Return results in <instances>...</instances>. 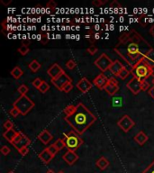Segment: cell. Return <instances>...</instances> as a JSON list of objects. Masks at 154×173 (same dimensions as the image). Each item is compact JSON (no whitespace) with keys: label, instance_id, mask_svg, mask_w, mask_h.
Instances as JSON below:
<instances>
[{"label":"cell","instance_id":"obj_1","mask_svg":"<svg viewBox=\"0 0 154 173\" xmlns=\"http://www.w3.org/2000/svg\"><path fill=\"white\" fill-rule=\"evenodd\" d=\"M114 52L118 53L125 61V62L133 68L140 61L147 58L152 52V47L148 42L145 43H136L129 42L127 43H118Z\"/></svg>","mask_w":154,"mask_h":173},{"label":"cell","instance_id":"obj_2","mask_svg":"<svg viewBox=\"0 0 154 173\" xmlns=\"http://www.w3.org/2000/svg\"><path fill=\"white\" fill-rule=\"evenodd\" d=\"M64 119L74 132L81 135L97 121V116L83 103H78L76 111Z\"/></svg>","mask_w":154,"mask_h":173},{"label":"cell","instance_id":"obj_3","mask_svg":"<svg viewBox=\"0 0 154 173\" xmlns=\"http://www.w3.org/2000/svg\"><path fill=\"white\" fill-rule=\"evenodd\" d=\"M147 58L140 61L131 69V73L134 78H137L141 80H146L149 77H151V64L148 62Z\"/></svg>","mask_w":154,"mask_h":173},{"label":"cell","instance_id":"obj_4","mask_svg":"<svg viewBox=\"0 0 154 173\" xmlns=\"http://www.w3.org/2000/svg\"><path fill=\"white\" fill-rule=\"evenodd\" d=\"M13 107L17 108L22 116H26L34 107V103L26 95H21L13 104Z\"/></svg>","mask_w":154,"mask_h":173},{"label":"cell","instance_id":"obj_5","mask_svg":"<svg viewBox=\"0 0 154 173\" xmlns=\"http://www.w3.org/2000/svg\"><path fill=\"white\" fill-rule=\"evenodd\" d=\"M64 136L65 137H64L63 141H65L66 147L68 148L69 151H75L83 143V140L79 137V135L74 131H71V132L64 133Z\"/></svg>","mask_w":154,"mask_h":173},{"label":"cell","instance_id":"obj_6","mask_svg":"<svg viewBox=\"0 0 154 173\" xmlns=\"http://www.w3.org/2000/svg\"><path fill=\"white\" fill-rule=\"evenodd\" d=\"M112 63H113L112 60L106 53L101 54L94 62V64L96 65L102 72L108 70L110 69Z\"/></svg>","mask_w":154,"mask_h":173},{"label":"cell","instance_id":"obj_7","mask_svg":"<svg viewBox=\"0 0 154 173\" xmlns=\"http://www.w3.org/2000/svg\"><path fill=\"white\" fill-rule=\"evenodd\" d=\"M143 80H141V79H139L137 78L133 77L132 79H130L127 82L126 86L133 95H138L143 90Z\"/></svg>","mask_w":154,"mask_h":173},{"label":"cell","instance_id":"obj_8","mask_svg":"<svg viewBox=\"0 0 154 173\" xmlns=\"http://www.w3.org/2000/svg\"><path fill=\"white\" fill-rule=\"evenodd\" d=\"M70 81H71V78L67 75L65 72L61 73L60 75L58 76L57 78L52 79V83L54 85V86H55L57 89H59L60 91H62L64 86L66 85L67 83H69Z\"/></svg>","mask_w":154,"mask_h":173},{"label":"cell","instance_id":"obj_9","mask_svg":"<svg viewBox=\"0 0 154 173\" xmlns=\"http://www.w3.org/2000/svg\"><path fill=\"white\" fill-rule=\"evenodd\" d=\"M117 124H118V126H119L124 133H127V132H129V131L134 126L135 123L133 122V120H132L129 116L124 115V116L118 121Z\"/></svg>","mask_w":154,"mask_h":173},{"label":"cell","instance_id":"obj_10","mask_svg":"<svg viewBox=\"0 0 154 173\" xmlns=\"http://www.w3.org/2000/svg\"><path fill=\"white\" fill-rule=\"evenodd\" d=\"M105 90L109 96H114L118 90H119V84L118 81L114 78H109L106 86H105Z\"/></svg>","mask_w":154,"mask_h":173},{"label":"cell","instance_id":"obj_11","mask_svg":"<svg viewBox=\"0 0 154 173\" xmlns=\"http://www.w3.org/2000/svg\"><path fill=\"white\" fill-rule=\"evenodd\" d=\"M92 83L88 80L87 78H81L77 83V87L79 91H81L83 94H86L88 92L91 88H92Z\"/></svg>","mask_w":154,"mask_h":173},{"label":"cell","instance_id":"obj_12","mask_svg":"<svg viewBox=\"0 0 154 173\" xmlns=\"http://www.w3.org/2000/svg\"><path fill=\"white\" fill-rule=\"evenodd\" d=\"M108 80H109V78L104 73H100L99 75H98L95 78L94 85L98 86V88H99V89H105V86H106Z\"/></svg>","mask_w":154,"mask_h":173},{"label":"cell","instance_id":"obj_13","mask_svg":"<svg viewBox=\"0 0 154 173\" xmlns=\"http://www.w3.org/2000/svg\"><path fill=\"white\" fill-rule=\"evenodd\" d=\"M62 159H63L64 162H67L69 165L72 166V165L78 160V156H77V154L75 151H69V150H68V151H66L65 154L62 156Z\"/></svg>","mask_w":154,"mask_h":173},{"label":"cell","instance_id":"obj_14","mask_svg":"<svg viewBox=\"0 0 154 173\" xmlns=\"http://www.w3.org/2000/svg\"><path fill=\"white\" fill-rule=\"evenodd\" d=\"M63 72H64V71H63V70L61 69V67L59 64H57V63H54V64L52 65V66L47 70L48 75L52 78V79L57 78L58 76H60L61 73H63Z\"/></svg>","mask_w":154,"mask_h":173},{"label":"cell","instance_id":"obj_15","mask_svg":"<svg viewBox=\"0 0 154 173\" xmlns=\"http://www.w3.org/2000/svg\"><path fill=\"white\" fill-rule=\"evenodd\" d=\"M123 67H124V66L119 61L116 60V61H113V63L111 65L110 69H109V71H110L113 75H114L115 77H118V74L120 73V71L123 70Z\"/></svg>","mask_w":154,"mask_h":173},{"label":"cell","instance_id":"obj_16","mask_svg":"<svg viewBox=\"0 0 154 173\" xmlns=\"http://www.w3.org/2000/svg\"><path fill=\"white\" fill-rule=\"evenodd\" d=\"M38 157H39V159L44 162V163H45V164H48L49 162H51V161L53 159V156L51 154L50 151H48L47 148L44 149V151H41V152L39 153Z\"/></svg>","mask_w":154,"mask_h":173},{"label":"cell","instance_id":"obj_17","mask_svg":"<svg viewBox=\"0 0 154 173\" xmlns=\"http://www.w3.org/2000/svg\"><path fill=\"white\" fill-rule=\"evenodd\" d=\"M52 138H53V136L47 130H44L38 135V139L41 141L44 144H48L52 140Z\"/></svg>","mask_w":154,"mask_h":173},{"label":"cell","instance_id":"obj_18","mask_svg":"<svg viewBox=\"0 0 154 173\" xmlns=\"http://www.w3.org/2000/svg\"><path fill=\"white\" fill-rule=\"evenodd\" d=\"M30 143H31V140H30V138L29 137H27L25 134H23V136L22 140L20 141L19 142H17L16 144H15V145H13L17 151H20L22 148H24V147H28L29 145H30Z\"/></svg>","mask_w":154,"mask_h":173},{"label":"cell","instance_id":"obj_19","mask_svg":"<svg viewBox=\"0 0 154 173\" xmlns=\"http://www.w3.org/2000/svg\"><path fill=\"white\" fill-rule=\"evenodd\" d=\"M96 165L101 171H105L106 168H108V166L110 165V162H108V160L106 157L102 156L96 162Z\"/></svg>","mask_w":154,"mask_h":173},{"label":"cell","instance_id":"obj_20","mask_svg":"<svg viewBox=\"0 0 154 173\" xmlns=\"http://www.w3.org/2000/svg\"><path fill=\"white\" fill-rule=\"evenodd\" d=\"M134 141L139 144V145H143L147 141H148V136L146 133H144L143 131L139 132L135 136H134Z\"/></svg>","mask_w":154,"mask_h":173},{"label":"cell","instance_id":"obj_21","mask_svg":"<svg viewBox=\"0 0 154 173\" xmlns=\"http://www.w3.org/2000/svg\"><path fill=\"white\" fill-rule=\"evenodd\" d=\"M16 134H17V132L13 128V129L11 130L6 131V132L3 133V137L7 141H9L10 143H12V141L15 139V137L16 136Z\"/></svg>","mask_w":154,"mask_h":173},{"label":"cell","instance_id":"obj_22","mask_svg":"<svg viewBox=\"0 0 154 173\" xmlns=\"http://www.w3.org/2000/svg\"><path fill=\"white\" fill-rule=\"evenodd\" d=\"M23 71L22 70L19 68V67H15L13 70H11V75L15 78V79H18V78H20L21 77L23 76Z\"/></svg>","mask_w":154,"mask_h":173},{"label":"cell","instance_id":"obj_23","mask_svg":"<svg viewBox=\"0 0 154 173\" xmlns=\"http://www.w3.org/2000/svg\"><path fill=\"white\" fill-rule=\"evenodd\" d=\"M28 68H29L33 72H37V71L40 70V68H41V64H40V62L37 61L36 60H33V61H32L30 62V64L28 65Z\"/></svg>","mask_w":154,"mask_h":173},{"label":"cell","instance_id":"obj_24","mask_svg":"<svg viewBox=\"0 0 154 173\" xmlns=\"http://www.w3.org/2000/svg\"><path fill=\"white\" fill-rule=\"evenodd\" d=\"M130 42V32H124L119 36V43H127Z\"/></svg>","mask_w":154,"mask_h":173},{"label":"cell","instance_id":"obj_25","mask_svg":"<svg viewBox=\"0 0 154 173\" xmlns=\"http://www.w3.org/2000/svg\"><path fill=\"white\" fill-rule=\"evenodd\" d=\"M75 111H76V106H74V105H69L63 109V113L65 114V116H71Z\"/></svg>","mask_w":154,"mask_h":173},{"label":"cell","instance_id":"obj_26","mask_svg":"<svg viewBox=\"0 0 154 173\" xmlns=\"http://www.w3.org/2000/svg\"><path fill=\"white\" fill-rule=\"evenodd\" d=\"M130 73H131V71H130L129 70H127L125 67H123V70L120 71V73L118 74V77H119L120 78H122V79H125V78L129 76Z\"/></svg>","mask_w":154,"mask_h":173},{"label":"cell","instance_id":"obj_27","mask_svg":"<svg viewBox=\"0 0 154 173\" xmlns=\"http://www.w3.org/2000/svg\"><path fill=\"white\" fill-rule=\"evenodd\" d=\"M53 144L57 147V149H58L59 151H60V150H62L64 147H66L65 141L62 140V139H58V140H56V141Z\"/></svg>","mask_w":154,"mask_h":173},{"label":"cell","instance_id":"obj_28","mask_svg":"<svg viewBox=\"0 0 154 173\" xmlns=\"http://www.w3.org/2000/svg\"><path fill=\"white\" fill-rule=\"evenodd\" d=\"M29 52H30V49H29V47H28L27 45H25V44H23L21 47L18 48V53L20 54H22L23 56L26 55Z\"/></svg>","mask_w":154,"mask_h":173},{"label":"cell","instance_id":"obj_29","mask_svg":"<svg viewBox=\"0 0 154 173\" xmlns=\"http://www.w3.org/2000/svg\"><path fill=\"white\" fill-rule=\"evenodd\" d=\"M17 91L21 94V95H25L28 91H29V87L26 86L25 84H22L18 86L17 88Z\"/></svg>","mask_w":154,"mask_h":173},{"label":"cell","instance_id":"obj_30","mask_svg":"<svg viewBox=\"0 0 154 173\" xmlns=\"http://www.w3.org/2000/svg\"><path fill=\"white\" fill-rule=\"evenodd\" d=\"M23 136V133L22 132H17V134H16V136L15 137V139L13 140L12 141V145H15V144H16L17 142H19L20 141L22 140Z\"/></svg>","mask_w":154,"mask_h":173},{"label":"cell","instance_id":"obj_31","mask_svg":"<svg viewBox=\"0 0 154 173\" xmlns=\"http://www.w3.org/2000/svg\"><path fill=\"white\" fill-rule=\"evenodd\" d=\"M42 93H46L49 89H50V86H49V84L47 83V82H45V81H44L43 83H42V85H41V86L38 88Z\"/></svg>","mask_w":154,"mask_h":173},{"label":"cell","instance_id":"obj_32","mask_svg":"<svg viewBox=\"0 0 154 173\" xmlns=\"http://www.w3.org/2000/svg\"><path fill=\"white\" fill-rule=\"evenodd\" d=\"M47 149H48V151L51 152V154H52V155L53 157L55 156L56 154H57V153H58L59 151H60L59 150H58V149H57V147H56L54 144H52V145H50L49 147H47Z\"/></svg>","mask_w":154,"mask_h":173},{"label":"cell","instance_id":"obj_33","mask_svg":"<svg viewBox=\"0 0 154 173\" xmlns=\"http://www.w3.org/2000/svg\"><path fill=\"white\" fill-rule=\"evenodd\" d=\"M76 66H77V63H76V61L74 60H69L67 61L66 67L69 70H73V69L76 68Z\"/></svg>","mask_w":154,"mask_h":173},{"label":"cell","instance_id":"obj_34","mask_svg":"<svg viewBox=\"0 0 154 173\" xmlns=\"http://www.w3.org/2000/svg\"><path fill=\"white\" fill-rule=\"evenodd\" d=\"M44 81L40 78H34L33 81V86L35 87V88H39L41 85H42V83H43Z\"/></svg>","mask_w":154,"mask_h":173},{"label":"cell","instance_id":"obj_35","mask_svg":"<svg viewBox=\"0 0 154 173\" xmlns=\"http://www.w3.org/2000/svg\"><path fill=\"white\" fill-rule=\"evenodd\" d=\"M46 7H47L48 9H51V10H54V9H56V7H57V4H56L55 1H53V0H51V1H49V2L47 3V5H46Z\"/></svg>","mask_w":154,"mask_h":173},{"label":"cell","instance_id":"obj_36","mask_svg":"<svg viewBox=\"0 0 154 173\" xmlns=\"http://www.w3.org/2000/svg\"><path fill=\"white\" fill-rule=\"evenodd\" d=\"M72 88H73L72 81H70V82L67 83L66 85L64 86L63 89H62V91H63V92H65V93H69V92H70V91L72 90Z\"/></svg>","mask_w":154,"mask_h":173},{"label":"cell","instance_id":"obj_37","mask_svg":"<svg viewBox=\"0 0 154 173\" xmlns=\"http://www.w3.org/2000/svg\"><path fill=\"white\" fill-rule=\"evenodd\" d=\"M4 128L6 130H11L13 129V127H14V124L12 123V121H10V120H6L5 123H4Z\"/></svg>","mask_w":154,"mask_h":173},{"label":"cell","instance_id":"obj_38","mask_svg":"<svg viewBox=\"0 0 154 173\" xmlns=\"http://www.w3.org/2000/svg\"><path fill=\"white\" fill-rule=\"evenodd\" d=\"M142 173H154V161Z\"/></svg>","mask_w":154,"mask_h":173},{"label":"cell","instance_id":"obj_39","mask_svg":"<svg viewBox=\"0 0 154 173\" xmlns=\"http://www.w3.org/2000/svg\"><path fill=\"white\" fill-rule=\"evenodd\" d=\"M9 114L11 115L13 117L16 118V117H17V116L20 115V112H19V110H18L17 108H15L13 107V108H12L11 110L9 111Z\"/></svg>","mask_w":154,"mask_h":173},{"label":"cell","instance_id":"obj_40","mask_svg":"<svg viewBox=\"0 0 154 173\" xmlns=\"http://www.w3.org/2000/svg\"><path fill=\"white\" fill-rule=\"evenodd\" d=\"M39 39H40V41H41V43H43V44H46V43H48V41H49V37H48V33H44V34H42V35H40V37H39Z\"/></svg>","mask_w":154,"mask_h":173},{"label":"cell","instance_id":"obj_41","mask_svg":"<svg viewBox=\"0 0 154 173\" xmlns=\"http://www.w3.org/2000/svg\"><path fill=\"white\" fill-rule=\"evenodd\" d=\"M10 148L8 147V146H6V145H4V146H2L1 147V152H2V154L3 155H8L9 153H10Z\"/></svg>","mask_w":154,"mask_h":173},{"label":"cell","instance_id":"obj_42","mask_svg":"<svg viewBox=\"0 0 154 173\" xmlns=\"http://www.w3.org/2000/svg\"><path fill=\"white\" fill-rule=\"evenodd\" d=\"M106 2V0H94V1L92 2V5H93L94 6L99 7V6H103Z\"/></svg>","mask_w":154,"mask_h":173},{"label":"cell","instance_id":"obj_43","mask_svg":"<svg viewBox=\"0 0 154 173\" xmlns=\"http://www.w3.org/2000/svg\"><path fill=\"white\" fill-rule=\"evenodd\" d=\"M88 52L91 55H94V54H96L98 53V48L96 46H94V45H91V46H89L88 48Z\"/></svg>","mask_w":154,"mask_h":173},{"label":"cell","instance_id":"obj_44","mask_svg":"<svg viewBox=\"0 0 154 173\" xmlns=\"http://www.w3.org/2000/svg\"><path fill=\"white\" fill-rule=\"evenodd\" d=\"M110 7L111 8H121V5L119 4V2L118 1H116V0H114L112 3L110 4Z\"/></svg>","mask_w":154,"mask_h":173},{"label":"cell","instance_id":"obj_45","mask_svg":"<svg viewBox=\"0 0 154 173\" xmlns=\"http://www.w3.org/2000/svg\"><path fill=\"white\" fill-rule=\"evenodd\" d=\"M19 151V153H20L22 156H25V155L29 152V148H28V147H24V148H22L20 151Z\"/></svg>","mask_w":154,"mask_h":173},{"label":"cell","instance_id":"obj_46","mask_svg":"<svg viewBox=\"0 0 154 173\" xmlns=\"http://www.w3.org/2000/svg\"><path fill=\"white\" fill-rule=\"evenodd\" d=\"M1 3L5 6H8L9 4H11L12 3V0H7V1H5V0H1Z\"/></svg>","mask_w":154,"mask_h":173},{"label":"cell","instance_id":"obj_47","mask_svg":"<svg viewBox=\"0 0 154 173\" xmlns=\"http://www.w3.org/2000/svg\"><path fill=\"white\" fill-rule=\"evenodd\" d=\"M149 94H150V95H151V96H152V97L154 98V86H152V87L151 89H150V91H149Z\"/></svg>","mask_w":154,"mask_h":173},{"label":"cell","instance_id":"obj_48","mask_svg":"<svg viewBox=\"0 0 154 173\" xmlns=\"http://www.w3.org/2000/svg\"><path fill=\"white\" fill-rule=\"evenodd\" d=\"M151 76L154 77V65H151Z\"/></svg>","mask_w":154,"mask_h":173},{"label":"cell","instance_id":"obj_49","mask_svg":"<svg viewBox=\"0 0 154 173\" xmlns=\"http://www.w3.org/2000/svg\"><path fill=\"white\" fill-rule=\"evenodd\" d=\"M150 33L154 37V24L152 26V28L150 29Z\"/></svg>","mask_w":154,"mask_h":173},{"label":"cell","instance_id":"obj_50","mask_svg":"<svg viewBox=\"0 0 154 173\" xmlns=\"http://www.w3.org/2000/svg\"><path fill=\"white\" fill-rule=\"evenodd\" d=\"M99 37H100V34H99L98 32H97L96 34H94V39H95V40H98V39H99Z\"/></svg>","mask_w":154,"mask_h":173},{"label":"cell","instance_id":"obj_51","mask_svg":"<svg viewBox=\"0 0 154 173\" xmlns=\"http://www.w3.org/2000/svg\"><path fill=\"white\" fill-rule=\"evenodd\" d=\"M46 173H55L52 170H48L47 171H46Z\"/></svg>","mask_w":154,"mask_h":173},{"label":"cell","instance_id":"obj_52","mask_svg":"<svg viewBox=\"0 0 154 173\" xmlns=\"http://www.w3.org/2000/svg\"><path fill=\"white\" fill-rule=\"evenodd\" d=\"M7 173H15V172H14L13 171H8V172H7Z\"/></svg>","mask_w":154,"mask_h":173},{"label":"cell","instance_id":"obj_53","mask_svg":"<svg viewBox=\"0 0 154 173\" xmlns=\"http://www.w3.org/2000/svg\"><path fill=\"white\" fill-rule=\"evenodd\" d=\"M58 173H64V172H63L62 171H59V172H58Z\"/></svg>","mask_w":154,"mask_h":173}]
</instances>
